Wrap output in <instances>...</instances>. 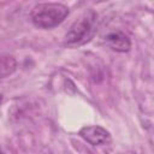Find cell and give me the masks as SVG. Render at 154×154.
I'll return each mask as SVG.
<instances>
[{
	"label": "cell",
	"instance_id": "cell-4",
	"mask_svg": "<svg viewBox=\"0 0 154 154\" xmlns=\"http://www.w3.org/2000/svg\"><path fill=\"white\" fill-rule=\"evenodd\" d=\"M106 42L107 45L116 52H128L131 47V42L128 35H125L123 31L114 30L106 35Z\"/></svg>",
	"mask_w": 154,
	"mask_h": 154
},
{
	"label": "cell",
	"instance_id": "cell-1",
	"mask_svg": "<svg viewBox=\"0 0 154 154\" xmlns=\"http://www.w3.org/2000/svg\"><path fill=\"white\" fill-rule=\"evenodd\" d=\"M69 14V8L59 2H42L34 6L30 18L35 26L52 29L58 26Z\"/></svg>",
	"mask_w": 154,
	"mask_h": 154
},
{
	"label": "cell",
	"instance_id": "cell-6",
	"mask_svg": "<svg viewBox=\"0 0 154 154\" xmlns=\"http://www.w3.org/2000/svg\"><path fill=\"white\" fill-rule=\"evenodd\" d=\"M1 102H2V96L0 95V105H1Z\"/></svg>",
	"mask_w": 154,
	"mask_h": 154
},
{
	"label": "cell",
	"instance_id": "cell-3",
	"mask_svg": "<svg viewBox=\"0 0 154 154\" xmlns=\"http://www.w3.org/2000/svg\"><path fill=\"white\" fill-rule=\"evenodd\" d=\"M79 136L91 146H107L111 143V134L102 126L88 125L79 130Z\"/></svg>",
	"mask_w": 154,
	"mask_h": 154
},
{
	"label": "cell",
	"instance_id": "cell-5",
	"mask_svg": "<svg viewBox=\"0 0 154 154\" xmlns=\"http://www.w3.org/2000/svg\"><path fill=\"white\" fill-rule=\"evenodd\" d=\"M17 69V61L12 55L0 54V81L11 76Z\"/></svg>",
	"mask_w": 154,
	"mask_h": 154
},
{
	"label": "cell",
	"instance_id": "cell-2",
	"mask_svg": "<svg viewBox=\"0 0 154 154\" xmlns=\"http://www.w3.org/2000/svg\"><path fill=\"white\" fill-rule=\"evenodd\" d=\"M96 30V14L93 11L83 14L67 30L64 36V43L70 47H76L88 42Z\"/></svg>",
	"mask_w": 154,
	"mask_h": 154
}]
</instances>
